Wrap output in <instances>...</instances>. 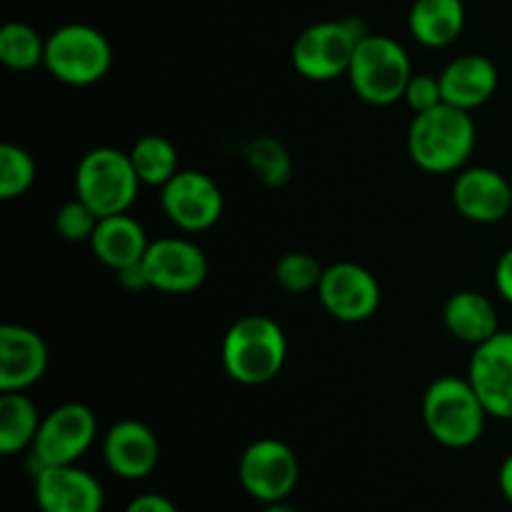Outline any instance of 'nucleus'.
Masks as SVG:
<instances>
[{
    "label": "nucleus",
    "instance_id": "1",
    "mask_svg": "<svg viewBox=\"0 0 512 512\" xmlns=\"http://www.w3.org/2000/svg\"><path fill=\"white\" fill-rule=\"evenodd\" d=\"M478 143V128L470 110L440 103L413 118L408 128L410 160L433 175L460 173Z\"/></svg>",
    "mask_w": 512,
    "mask_h": 512
},
{
    "label": "nucleus",
    "instance_id": "2",
    "mask_svg": "<svg viewBox=\"0 0 512 512\" xmlns=\"http://www.w3.org/2000/svg\"><path fill=\"white\" fill-rule=\"evenodd\" d=\"M220 360L235 383L265 385L278 378L288 360V338L268 315H245L225 333Z\"/></svg>",
    "mask_w": 512,
    "mask_h": 512
},
{
    "label": "nucleus",
    "instance_id": "3",
    "mask_svg": "<svg viewBox=\"0 0 512 512\" xmlns=\"http://www.w3.org/2000/svg\"><path fill=\"white\" fill-rule=\"evenodd\" d=\"M488 410L468 378L443 375L423 395V420L430 438L450 450H465L485 433Z\"/></svg>",
    "mask_w": 512,
    "mask_h": 512
},
{
    "label": "nucleus",
    "instance_id": "4",
    "mask_svg": "<svg viewBox=\"0 0 512 512\" xmlns=\"http://www.w3.org/2000/svg\"><path fill=\"white\" fill-rule=\"evenodd\" d=\"M413 78V63L403 45L390 35L368 33L355 48L348 68L350 88L368 105H393L403 100Z\"/></svg>",
    "mask_w": 512,
    "mask_h": 512
},
{
    "label": "nucleus",
    "instance_id": "5",
    "mask_svg": "<svg viewBox=\"0 0 512 512\" xmlns=\"http://www.w3.org/2000/svg\"><path fill=\"white\" fill-rule=\"evenodd\" d=\"M365 35L368 28L358 18L320 20L308 25L290 50L293 68L313 83H330L340 75H348L355 48Z\"/></svg>",
    "mask_w": 512,
    "mask_h": 512
},
{
    "label": "nucleus",
    "instance_id": "6",
    "mask_svg": "<svg viewBox=\"0 0 512 512\" xmlns=\"http://www.w3.org/2000/svg\"><path fill=\"white\" fill-rule=\"evenodd\" d=\"M113 65V48L98 28L85 23H68L45 38L43 68L55 80L73 88L95 85Z\"/></svg>",
    "mask_w": 512,
    "mask_h": 512
},
{
    "label": "nucleus",
    "instance_id": "7",
    "mask_svg": "<svg viewBox=\"0 0 512 512\" xmlns=\"http://www.w3.org/2000/svg\"><path fill=\"white\" fill-rule=\"evenodd\" d=\"M140 185L130 155L110 145L85 153L75 170V195L100 218L128 213Z\"/></svg>",
    "mask_w": 512,
    "mask_h": 512
},
{
    "label": "nucleus",
    "instance_id": "8",
    "mask_svg": "<svg viewBox=\"0 0 512 512\" xmlns=\"http://www.w3.org/2000/svg\"><path fill=\"white\" fill-rule=\"evenodd\" d=\"M238 478L245 493L258 503H280L300 480V460L288 443L260 438L243 450Z\"/></svg>",
    "mask_w": 512,
    "mask_h": 512
},
{
    "label": "nucleus",
    "instance_id": "9",
    "mask_svg": "<svg viewBox=\"0 0 512 512\" xmlns=\"http://www.w3.org/2000/svg\"><path fill=\"white\" fill-rule=\"evenodd\" d=\"M98 435L95 413L83 403H65L50 410L40 423L33 443V460L38 468L75 465Z\"/></svg>",
    "mask_w": 512,
    "mask_h": 512
},
{
    "label": "nucleus",
    "instance_id": "10",
    "mask_svg": "<svg viewBox=\"0 0 512 512\" xmlns=\"http://www.w3.org/2000/svg\"><path fill=\"white\" fill-rule=\"evenodd\" d=\"M160 205L178 230L205 233L223 218L225 198L208 173L180 168L175 178L160 188Z\"/></svg>",
    "mask_w": 512,
    "mask_h": 512
},
{
    "label": "nucleus",
    "instance_id": "11",
    "mask_svg": "<svg viewBox=\"0 0 512 512\" xmlns=\"http://www.w3.org/2000/svg\"><path fill=\"white\" fill-rule=\"evenodd\" d=\"M318 300L330 318L340 323H365L380 308V283L358 263H333L325 268L318 285Z\"/></svg>",
    "mask_w": 512,
    "mask_h": 512
},
{
    "label": "nucleus",
    "instance_id": "12",
    "mask_svg": "<svg viewBox=\"0 0 512 512\" xmlns=\"http://www.w3.org/2000/svg\"><path fill=\"white\" fill-rule=\"evenodd\" d=\"M150 290L168 295H188L208 280V258L203 248L188 238L150 240L143 258Z\"/></svg>",
    "mask_w": 512,
    "mask_h": 512
},
{
    "label": "nucleus",
    "instance_id": "13",
    "mask_svg": "<svg viewBox=\"0 0 512 512\" xmlns=\"http://www.w3.org/2000/svg\"><path fill=\"white\" fill-rule=\"evenodd\" d=\"M468 380L490 418L512 420V330L475 345Z\"/></svg>",
    "mask_w": 512,
    "mask_h": 512
},
{
    "label": "nucleus",
    "instance_id": "14",
    "mask_svg": "<svg viewBox=\"0 0 512 512\" xmlns=\"http://www.w3.org/2000/svg\"><path fill=\"white\" fill-rule=\"evenodd\" d=\"M35 505L40 512H103V485L78 465L35 468Z\"/></svg>",
    "mask_w": 512,
    "mask_h": 512
},
{
    "label": "nucleus",
    "instance_id": "15",
    "mask_svg": "<svg viewBox=\"0 0 512 512\" xmlns=\"http://www.w3.org/2000/svg\"><path fill=\"white\" fill-rule=\"evenodd\" d=\"M453 205L470 223H500L512 213V180L483 165L463 168L453 183Z\"/></svg>",
    "mask_w": 512,
    "mask_h": 512
},
{
    "label": "nucleus",
    "instance_id": "16",
    "mask_svg": "<svg viewBox=\"0 0 512 512\" xmlns=\"http://www.w3.org/2000/svg\"><path fill=\"white\" fill-rule=\"evenodd\" d=\"M103 460L123 480H143L158 468L160 440L140 420H120L105 433Z\"/></svg>",
    "mask_w": 512,
    "mask_h": 512
},
{
    "label": "nucleus",
    "instance_id": "17",
    "mask_svg": "<svg viewBox=\"0 0 512 512\" xmlns=\"http://www.w3.org/2000/svg\"><path fill=\"white\" fill-rule=\"evenodd\" d=\"M50 353L45 340L25 325L0 328V390L23 393L43 380Z\"/></svg>",
    "mask_w": 512,
    "mask_h": 512
},
{
    "label": "nucleus",
    "instance_id": "18",
    "mask_svg": "<svg viewBox=\"0 0 512 512\" xmlns=\"http://www.w3.org/2000/svg\"><path fill=\"white\" fill-rule=\"evenodd\" d=\"M500 85V73L490 58L480 53H465L450 60L440 73L445 103L473 113L488 103Z\"/></svg>",
    "mask_w": 512,
    "mask_h": 512
},
{
    "label": "nucleus",
    "instance_id": "19",
    "mask_svg": "<svg viewBox=\"0 0 512 512\" xmlns=\"http://www.w3.org/2000/svg\"><path fill=\"white\" fill-rule=\"evenodd\" d=\"M88 245L105 268L118 273V270L140 263L145 258V253L150 248V240L138 220L130 218L128 213H120L100 218L98 228H95Z\"/></svg>",
    "mask_w": 512,
    "mask_h": 512
},
{
    "label": "nucleus",
    "instance_id": "20",
    "mask_svg": "<svg viewBox=\"0 0 512 512\" xmlns=\"http://www.w3.org/2000/svg\"><path fill=\"white\" fill-rule=\"evenodd\" d=\"M443 323L455 340L480 345L500 333V318L493 300L478 290H458L443 308Z\"/></svg>",
    "mask_w": 512,
    "mask_h": 512
},
{
    "label": "nucleus",
    "instance_id": "21",
    "mask_svg": "<svg viewBox=\"0 0 512 512\" xmlns=\"http://www.w3.org/2000/svg\"><path fill=\"white\" fill-rule=\"evenodd\" d=\"M463 0H413L408 13V30L423 48H448L465 30Z\"/></svg>",
    "mask_w": 512,
    "mask_h": 512
},
{
    "label": "nucleus",
    "instance_id": "22",
    "mask_svg": "<svg viewBox=\"0 0 512 512\" xmlns=\"http://www.w3.org/2000/svg\"><path fill=\"white\" fill-rule=\"evenodd\" d=\"M43 418L33 400L23 393L0 395V450L5 455H18L33 448Z\"/></svg>",
    "mask_w": 512,
    "mask_h": 512
},
{
    "label": "nucleus",
    "instance_id": "23",
    "mask_svg": "<svg viewBox=\"0 0 512 512\" xmlns=\"http://www.w3.org/2000/svg\"><path fill=\"white\" fill-rule=\"evenodd\" d=\"M128 155L140 183L153 185V188H163L180 170L178 150L163 135H145L130 148Z\"/></svg>",
    "mask_w": 512,
    "mask_h": 512
},
{
    "label": "nucleus",
    "instance_id": "24",
    "mask_svg": "<svg viewBox=\"0 0 512 512\" xmlns=\"http://www.w3.org/2000/svg\"><path fill=\"white\" fill-rule=\"evenodd\" d=\"M0 60L10 70H33L45 63V38L28 23H5L0 28Z\"/></svg>",
    "mask_w": 512,
    "mask_h": 512
},
{
    "label": "nucleus",
    "instance_id": "25",
    "mask_svg": "<svg viewBox=\"0 0 512 512\" xmlns=\"http://www.w3.org/2000/svg\"><path fill=\"white\" fill-rule=\"evenodd\" d=\"M245 158H248V165L255 173V178L263 180L270 188L285 185L290 180V173H293V163H290L285 145H280L275 138H268V135L255 138L245 148Z\"/></svg>",
    "mask_w": 512,
    "mask_h": 512
},
{
    "label": "nucleus",
    "instance_id": "26",
    "mask_svg": "<svg viewBox=\"0 0 512 512\" xmlns=\"http://www.w3.org/2000/svg\"><path fill=\"white\" fill-rule=\"evenodd\" d=\"M35 160L25 148L13 143L0 145V198L18 200L33 188Z\"/></svg>",
    "mask_w": 512,
    "mask_h": 512
},
{
    "label": "nucleus",
    "instance_id": "27",
    "mask_svg": "<svg viewBox=\"0 0 512 512\" xmlns=\"http://www.w3.org/2000/svg\"><path fill=\"white\" fill-rule=\"evenodd\" d=\"M323 273L325 268L320 265V260L315 255L303 253V250H293V253H285L275 263L273 278L285 293L300 295L310 293V290H318Z\"/></svg>",
    "mask_w": 512,
    "mask_h": 512
},
{
    "label": "nucleus",
    "instance_id": "28",
    "mask_svg": "<svg viewBox=\"0 0 512 512\" xmlns=\"http://www.w3.org/2000/svg\"><path fill=\"white\" fill-rule=\"evenodd\" d=\"M98 223L100 215L90 205H85L78 195L60 205V210L55 213V233L68 243H90Z\"/></svg>",
    "mask_w": 512,
    "mask_h": 512
},
{
    "label": "nucleus",
    "instance_id": "29",
    "mask_svg": "<svg viewBox=\"0 0 512 512\" xmlns=\"http://www.w3.org/2000/svg\"><path fill=\"white\" fill-rule=\"evenodd\" d=\"M403 100L415 115L425 113V110L438 108L443 100V88H440V75L430 73H413L408 88H405Z\"/></svg>",
    "mask_w": 512,
    "mask_h": 512
},
{
    "label": "nucleus",
    "instance_id": "30",
    "mask_svg": "<svg viewBox=\"0 0 512 512\" xmlns=\"http://www.w3.org/2000/svg\"><path fill=\"white\" fill-rule=\"evenodd\" d=\"M125 512H180V510H178V505H175L173 500L165 498V495L145 493V495H138V498L130 500Z\"/></svg>",
    "mask_w": 512,
    "mask_h": 512
},
{
    "label": "nucleus",
    "instance_id": "31",
    "mask_svg": "<svg viewBox=\"0 0 512 512\" xmlns=\"http://www.w3.org/2000/svg\"><path fill=\"white\" fill-rule=\"evenodd\" d=\"M495 288H498L500 298L512 305V248L505 250L495 265Z\"/></svg>",
    "mask_w": 512,
    "mask_h": 512
},
{
    "label": "nucleus",
    "instance_id": "32",
    "mask_svg": "<svg viewBox=\"0 0 512 512\" xmlns=\"http://www.w3.org/2000/svg\"><path fill=\"white\" fill-rule=\"evenodd\" d=\"M118 283L120 288L130 290V293H140V290H150V280L148 273H145L143 260L135 265H128V268L118 270Z\"/></svg>",
    "mask_w": 512,
    "mask_h": 512
},
{
    "label": "nucleus",
    "instance_id": "33",
    "mask_svg": "<svg viewBox=\"0 0 512 512\" xmlns=\"http://www.w3.org/2000/svg\"><path fill=\"white\" fill-rule=\"evenodd\" d=\"M498 485H500V493H503V498L512 505V453L503 460V465H500Z\"/></svg>",
    "mask_w": 512,
    "mask_h": 512
},
{
    "label": "nucleus",
    "instance_id": "34",
    "mask_svg": "<svg viewBox=\"0 0 512 512\" xmlns=\"http://www.w3.org/2000/svg\"><path fill=\"white\" fill-rule=\"evenodd\" d=\"M260 512H300V510H295L293 505H288L285 500H280V503H268Z\"/></svg>",
    "mask_w": 512,
    "mask_h": 512
},
{
    "label": "nucleus",
    "instance_id": "35",
    "mask_svg": "<svg viewBox=\"0 0 512 512\" xmlns=\"http://www.w3.org/2000/svg\"><path fill=\"white\" fill-rule=\"evenodd\" d=\"M510 180H512V178H510Z\"/></svg>",
    "mask_w": 512,
    "mask_h": 512
}]
</instances>
